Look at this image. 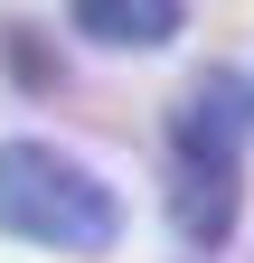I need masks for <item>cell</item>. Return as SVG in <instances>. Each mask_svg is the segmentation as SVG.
I'll use <instances>...</instances> for the list:
<instances>
[{
    "label": "cell",
    "instance_id": "cell-1",
    "mask_svg": "<svg viewBox=\"0 0 254 263\" xmlns=\"http://www.w3.org/2000/svg\"><path fill=\"white\" fill-rule=\"evenodd\" d=\"M0 235L94 263L122 245V197L57 141H0Z\"/></svg>",
    "mask_w": 254,
    "mask_h": 263
},
{
    "label": "cell",
    "instance_id": "cell-2",
    "mask_svg": "<svg viewBox=\"0 0 254 263\" xmlns=\"http://www.w3.org/2000/svg\"><path fill=\"white\" fill-rule=\"evenodd\" d=\"M170 216H179L188 245H226V226H235V160H179Z\"/></svg>",
    "mask_w": 254,
    "mask_h": 263
},
{
    "label": "cell",
    "instance_id": "cell-3",
    "mask_svg": "<svg viewBox=\"0 0 254 263\" xmlns=\"http://www.w3.org/2000/svg\"><path fill=\"white\" fill-rule=\"evenodd\" d=\"M235 132H245V104H235V85H226V76H207V85L179 104L170 141H179V160H235Z\"/></svg>",
    "mask_w": 254,
    "mask_h": 263
},
{
    "label": "cell",
    "instance_id": "cell-4",
    "mask_svg": "<svg viewBox=\"0 0 254 263\" xmlns=\"http://www.w3.org/2000/svg\"><path fill=\"white\" fill-rule=\"evenodd\" d=\"M76 28L94 47H170L179 38V0H76Z\"/></svg>",
    "mask_w": 254,
    "mask_h": 263
}]
</instances>
